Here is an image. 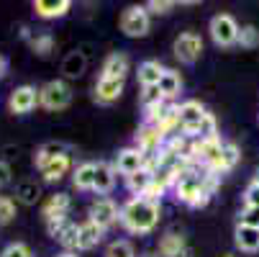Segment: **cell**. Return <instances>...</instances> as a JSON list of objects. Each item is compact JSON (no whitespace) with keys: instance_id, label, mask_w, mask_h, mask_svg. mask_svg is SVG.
I'll use <instances>...</instances> for the list:
<instances>
[{"instance_id":"ee69618b","label":"cell","mask_w":259,"mask_h":257,"mask_svg":"<svg viewBox=\"0 0 259 257\" xmlns=\"http://www.w3.org/2000/svg\"><path fill=\"white\" fill-rule=\"evenodd\" d=\"M182 257H193V252H190V249H188V252H185V254H182Z\"/></svg>"},{"instance_id":"d590c367","label":"cell","mask_w":259,"mask_h":257,"mask_svg":"<svg viewBox=\"0 0 259 257\" xmlns=\"http://www.w3.org/2000/svg\"><path fill=\"white\" fill-rule=\"evenodd\" d=\"M0 257H33V252H31L28 244H23V242H13V244H8L3 252H0Z\"/></svg>"},{"instance_id":"bcb514c9","label":"cell","mask_w":259,"mask_h":257,"mask_svg":"<svg viewBox=\"0 0 259 257\" xmlns=\"http://www.w3.org/2000/svg\"><path fill=\"white\" fill-rule=\"evenodd\" d=\"M224 257H234V254H224Z\"/></svg>"},{"instance_id":"30bf717a","label":"cell","mask_w":259,"mask_h":257,"mask_svg":"<svg viewBox=\"0 0 259 257\" xmlns=\"http://www.w3.org/2000/svg\"><path fill=\"white\" fill-rule=\"evenodd\" d=\"M36 103H39V90H36L33 85H18L11 93V98H8V108H11V114H16V116L31 114L36 108Z\"/></svg>"},{"instance_id":"ac0fdd59","label":"cell","mask_w":259,"mask_h":257,"mask_svg":"<svg viewBox=\"0 0 259 257\" xmlns=\"http://www.w3.org/2000/svg\"><path fill=\"white\" fill-rule=\"evenodd\" d=\"M126 72H128V57L123 52H113L108 54L105 62H103V78H118V80H126Z\"/></svg>"},{"instance_id":"3957f363","label":"cell","mask_w":259,"mask_h":257,"mask_svg":"<svg viewBox=\"0 0 259 257\" xmlns=\"http://www.w3.org/2000/svg\"><path fill=\"white\" fill-rule=\"evenodd\" d=\"M208 31H210V39H213L218 47H231V44L239 42V31H241V26H239L236 18L229 16V13H215V16L210 18Z\"/></svg>"},{"instance_id":"7a4b0ae2","label":"cell","mask_w":259,"mask_h":257,"mask_svg":"<svg viewBox=\"0 0 259 257\" xmlns=\"http://www.w3.org/2000/svg\"><path fill=\"white\" fill-rule=\"evenodd\" d=\"M118 224L131 234H149L159 224V203H149V201L134 196L131 201L121 206Z\"/></svg>"},{"instance_id":"5bb4252c","label":"cell","mask_w":259,"mask_h":257,"mask_svg":"<svg viewBox=\"0 0 259 257\" xmlns=\"http://www.w3.org/2000/svg\"><path fill=\"white\" fill-rule=\"evenodd\" d=\"M33 11L39 18H64L69 11H72V0H36L33 3Z\"/></svg>"},{"instance_id":"836d02e7","label":"cell","mask_w":259,"mask_h":257,"mask_svg":"<svg viewBox=\"0 0 259 257\" xmlns=\"http://www.w3.org/2000/svg\"><path fill=\"white\" fill-rule=\"evenodd\" d=\"M239 224L259 229V206H244V211L239 213Z\"/></svg>"},{"instance_id":"74e56055","label":"cell","mask_w":259,"mask_h":257,"mask_svg":"<svg viewBox=\"0 0 259 257\" xmlns=\"http://www.w3.org/2000/svg\"><path fill=\"white\" fill-rule=\"evenodd\" d=\"M244 203L246 206H259V186L251 180L249 186H246V191H244Z\"/></svg>"},{"instance_id":"e0dca14e","label":"cell","mask_w":259,"mask_h":257,"mask_svg":"<svg viewBox=\"0 0 259 257\" xmlns=\"http://www.w3.org/2000/svg\"><path fill=\"white\" fill-rule=\"evenodd\" d=\"M113 186H116V167L108 165V162H98V167H95V188L93 191L105 198L110 191H113Z\"/></svg>"},{"instance_id":"f546056e","label":"cell","mask_w":259,"mask_h":257,"mask_svg":"<svg viewBox=\"0 0 259 257\" xmlns=\"http://www.w3.org/2000/svg\"><path fill=\"white\" fill-rule=\"evenodd\" d=\"M62 69H64L67 78H80L82 72H85V57H82L80 52H72V54L64 59Z\"/></svg>"},{"instance_id":"6da1fadb","label":"cell","mask_w":259,"mask_h":257,"mask_svg":"<svg viewBox=\"0 0 259 257\" xmlns=\"http://www.w3.org/2000/svg\"><path fill=\"white\" fill-rule=\"evenodd\" d=\"M218 186V175L208 172V170H198V167H190L188 172H182L180 180L175 182V198L182 201L185 206H193V208H200L210 201L213 191Z\"/></svg>"},{"instance_id":"484cf974","label":"cell","mask_w":259,"mask_h":257,"mask_svg":"<svg viewBox=\"0 0 259 257\" xmlns=\"http://www.w3.org/2000/svg\"><path fill=\"white\" fill-rule=\"evenodd\" d=\"M152 182H154V172H152L149 167H144V170H139L136 175L126 177V186H128V191H131L134 196H144V191L149 188Z\"/></svg>"},{"instance_id":"8992f818","label":"cell","mask_w":259,"mask_h":257,"mask_svg":"<svg viewBox=\"0 0 259 257\" xmlns=\"http://www.w3.org/2000/svg\"><path fill=\"white\" fill-rule=\"evenodd\" d=\"M121 31L131 39H141L149 33V11L146 6H131L121 13Z\"/></svg>"},{"instance_id":"60d3db41","label":"cell","mask_w":259,"mask_h":257,"mask_svg":"<svg viewBox=\"0 0 259 257\" xmlns=\"http://www.w3.org/2000/svg\"><path fill=\"white\" fill-rule=\"evenodd\" d=\"M59 257H77L75 252H64V254H59Z\"/></svg>"},{"instance_id":"7bdbcfd3","label":"cell","mask_w":259,"mask_h":257,"mask_svg":"<svg viewBox=\"0 0 259 257\" xmlns=\"http://www.w3.org/2000/svg\"><path fill=\"white\" fill-rule=\"evenodd\" d=\"M3 67H6V64H3V59H0V75H3Z\"/></svg>"},{"instance_id":"ab89813d","label":"cell","mask_w":259,"mask_h":257,"mask_svg":"<svg viewBox=\"0 0 259 257\" xmlns=\"http://www.w3.org/2000/svg\"><path fill=\"white\" fill-rule=\"evenodd\" d=\"M11 165L8 162H3V160H0V186H3V182H11Z\"/></svg>"},{"instance_id":"4316f807","label":"cell","mask_w":259,"mask_h":257,"mask_svg":"<svg viewBox=\"0 0 259 257\" xmlns=\"http://www.w3.org/2000/svg\"><path fill=\"white\" fill-rule=\"evenodd\" d=\"M159 90H162V98H164V100H172V98L180 95L182 80H180V75H177L175 69H167V72H164V78H162V83H159Z\"/></svg>"},{"instance_id":"f35d334b","label":"cell","mask_w":259,"mask_h":257,"mask_svg":"<svg viewBox=\"0 0 259 257\" xmlns=\"http://www.w3.org/2000/svg\"><path fill=\"white\" fill-rule=\"evenodd\" d=\"M175 3H172V0H149V3H146V11H152V13H167L169 8H172Z\"/></svg>"},{"instance_id":"d4e9b609","label":"cell","mask_w":259,"mask_h":257,"mask_svg":"<svg viewBox=\"0 0 259 257\" xmlns=\"http://www.w3.org/2000/svg\"><path fill=\"white\" fill-rule=\"evenodd\" d=\"M239 157H241L239 146H236V144H231V141H226V144H224V152H221V162H218V167H215V175L221 177L224 172H231V170L236 167Z\"/></svg>"},{"instance_id":"277c9868","label":"cell","mask_w":259,"mask_h":257,"mask_svg":"<svg viewBox=\"0 0 259 257\" xmlns=\"http://www.w3.org/2000/svg\"><path fill=\"white\" fill-rule=\"evenodd\" d=\"M72 103V88L64 80H49L39 90V105H44L47 111H64Z\"/></svg>"},{"instance_id":"ba28073f","label":"cell","mask_w":259,"mask_h":257,"mask_svg":"<svg viewBox=\"0 0 259 257\" xmlns=\"http://www.w3.org/2000/svg\"><path fill=\"white\" fill-rule=\"evenodd\" d=\"M164 144H167V136H164L157 126H149V124H144V126L136 131V136H134V146H136L139 152H144L146 157L159 155Z\"/></svg>"},{"instance_id":"d6a6232c","label":"cell","mask_w":259,"mask_h":257,"mask_svg":"<svg viewBox=\"0 0 259 257\" xmlns=\"http://www.w3.org/2000/svg\"><path fill=\"white\" fill-rule=\"evenodd\" d=\"M141 108H149V105H154V103H162L164 98H162V90H159V85H149V88H141Z\"/></svg>"},{"instance_id":"1f68e13d","label":"cell","mask_w":259,"mask_h":257,"mask_svg":"<svg viewBox=\"0 0 259 257\" xmlns=\"http://www.w3.org/2000/svg\"><path fill=\"white\" fill-rule=\"evenodd\" d=\"M105 257H136L131 242L126 239H116V242H110L108 249H105Z\"/></svg>"},{"instance_id":"52a82bcc","label":"cell","mask_w":259,"mask_h":257,"mask_svg":"<svg viewBox=\"0 0 259 257\" xmlns=\"http://www.w3.org/2000/svg\"><path fill=\"white\" fill-rule=\"evenodd\" d=\"M175 57L182 62V64H195L203 54V39L195 33V31H185L175 39Z\"/></svg>"},{"instance_id":"f1b7e54d","label":"cell","mask_w":259,"mask_h":257,"mask_svg":"<svg viewBox=\"0 0 259 257\" xmlns=\"http://www.w3.org/2000/svg\"><path fill=\"white\" fill-rule=\"evenodd\" d=\"M31 49L39 54V57H47L52 49H54V36L52 33H39V36H26Z\"/></svg>"},{"instance_id":"7c38bea8","label":"cell","mask_w":259,"mask_h":257,"mask_svg":"<svg viewBox=\"0 0 259 257\" xmlns=\"http://www.w3.org/2000/svg\"><path fill=\"white\" fill-rule=\"evenodd\" d=\"M47 229L49 234L67 249H77V234H80V227L72 224L69 218H54V222H47Z\"/></svg>"},{"instance_id":"4dcf8cb0","label":"cell","mask_w":259,"mask_h":257,"mask_svg":"<svg viewBox=\"0 0 259 257\" xmlns=\"http://www.w3.org/2000/svg\"><path fill=\"white\" fill-rule=\"evenodd\" d=\"M236 44H239L241 49H256V47H259V28H256V26H241Z\"/></svg>"},{"instance_id":"9c48e42d","label":"cell","mask_w":259,"mask_h":257,"mask_svg":"<svg viewBox=\"0 0 259 257\" xmlns=\"http://www.w3.org/2000/svg\"><path fill=\"white\" fill-rule=\"evenodd\" d=\"M90 222H95L100 229H108V227H113L118 218H121V208L116 206V201L113 198H98V201H93L90 203Z\"/></svg>"},{"instance_id":"8fae6325","label":"cell","mask_w":259,"mask_h":257,"mask_svg":"<svg viewBox=\"0 0 259 257\" xmlns=\"http://www.w3.org/2000/svg\"><path fill=\"white\" fill-rule=\"evenodd\" d=\"M146 162H149V157H146L144 152H139L136 146H126V150H121V152L116 155L113 167H116V172L131 177V175H136L139 170H144Z\"/></svg>"},{"instance_id":"603a6c76","label":"cell","mask_w":259,"mask_h":257,"mask_svg":"<svg viewBox=\"0 0 259 257\" xmlns=\"http://www.w3.org/2000/svg\"><path fill=\"white\" fill-rule=\"evenodd\" d=\"M95 162H82L75 167V172H72V186H75L77 191H93L95 188Z\"/></svg>"},{"instance_id":"83f0119b","label":"cell","mask_w":259,"mask_h":257,"mask_svg":"<svg viewBox=\"0 0 259 257\" xmlns=\"http://www.w3.org/2000/svg\"><path fill=\"white\" fill-rule=\"evenodd\" d=\"M16 198L26 206H33L36 201H39V186H36L33 180H23L16 186Z\"/></svg>"},{"instance_id":"2e32d148","label":"cell","mask_w":259,"mask_h":257,"mask_svg":"<svg viewBox=\"0 0 259 257\" xmlns=\"http://www.w3.org/2000/svg\"><path fill=\"white\" fill-rule=\"evenodd\" d=\"M164 67L157 62V59H146L139 64V72H136V78H139V85L141 88H149V85H159L162 78H164Z\"/></svg>"},{"instance_id":"4fadbf2b","label":"cell","mask_w":259,"mask_h":257,"mask_svg":"<svg viewBox=\"0 0 259 257\" xmlns=\"http://www.w3.org/2000/svg\"><path fill=\"white\" fill-rule=\"evenodd\" d=\"M123 88H126V80H118V78H98L95 83V100L100 105H110L116 103L121 95H123Z\"/></svg>"},{"instance_id":"cb8c5ba5","label":"cell","mask_w":259,"mask_h":257,"mask_svg":"<svg viewBox=\"0 0 259 257\" xmlns=\"http://www.w3.org/2000/svg\"><path fill=\"white\" fill-rule=\"evenodd\" d=\"M69 167H72L69 155H59L54 162H49V165L41 170V177H44V182H59V180L69 172Z\"/></svg>"},{"instance_id":"f6af8a7d","label":"cell","mask_w":259,"mask_h":257,"mask_svg":"<svg viewBox=\"0 0 259 257\" xmlns=\"http://www.w3.org/2000/svg\"><path fill=\"white\" fill-rule=\"evenodd\" d=\"M139 257H159V254H139Z\"/></svg>"},{"instance_id":"ffe728a7","label":"cell","mask_w":259,"mask_h":257,"mask_svg":"<svg viewBox=\"0 0 259 257\" xmlns=\"http://www.w3.org/2000/svg\"><path fill=\"white\" fill-rule=\"evenodd\" d=\"M103 232L105 229H100L95 222H88L85 224H80V234H77V249H93V247H98L100 244V239H103Z\"/></svg>"},{"instance_id":"b9f144b4","label":"cell","mask_w":259,"mask_h":257,"mask_svg":"<svg viewBox=\"0 0 259 257\" xmlns=\"http://www.w3.org/2000/svg\"><path fill=\"white\" fill-rule=\"evenodd\" d=\"M254 182H256V186H259V170H256V175H254Z\"/></svg>"},{"instance_id":"e575fe53","label":"cell","mask_w":259,"mask_h":257,"mask_svg":"<svg viewBox=\"0 0 259 257\" xmlns=\"http://www.w3.org/2000/svg\"><path fill=\"white\" fill-rule=\"evenodd\" d=\"M13 218H16V203L6 196H0V227L11 224Z\"/></svg>"},{"instance_id":"7402d4cb","label":"cell","mask_w":259,"mask_h":257,"mask_svg":"<svg viewBox=\"0 0 259 257\" xmlns=\"http://www.w3.org/2000/svg\"><path fill=\"white\" fill-rule=\"evenodd\" d=\"M234 242H236V247H239L241 252H259V229H251V227L236 224Z\"/></svg>"},{"instance_id":"9a60e30c","label":"cell","mask_w":259,"mask_h":257,"mask_svg":"<svg viewBox=\"0 0 259 257\" xmlns=\"http://www.w3.org/2000/svg\"><path fill=\"white\" fill-rule=\"evenodd\" d=\"M72 201L67 193H54L47 198V203L41 206V216H44V222H54V218H64L67 211H69Z\"/></svg>"},{"instance_id":"44dd1931","label":"cell","mask_w":259,"mask_h":257,"mask_svg":"<svg viewBox=\"0 0 259 257\" xmlns=\"http://www.w3.org/2000/svg\"><path fill=\"white\" fill-rule=\"evenodd\" d=\"M185 252H188V247H185V237L182 234L167 232L159 239V257H182Z\"/></svg>"},{"instance_id":"5b68a950","label":"cell","mask_w":259,"mask_h":257,"mask_svg":"<svg viewBox=\"0 0 259 257\" xmlns=\"http://www.w3.org/2000/svg\"><path fill=\"white\" fill-rule=\"evenodd\" d=\"M177 116H180V131L188 139H195L198 131H200L203 119L208 116V111L198 100H185V103L177 105Z\"/></svg>"},{"instance_id":"d6986e66","label":"cell","mask_w":259,"mask_h":257,"mask_svg":"<svg viewBox=\"0 0 259 257\" xmlns=\"http://www.w3.org/2000/svg\"><path fill=\"white\" fill-rule=\"evenodd\" d=\"M59 155H67V146L64 144H59V141H49V144H41L39 150H36V155H33V165H36V170H44L49 162H54Z\"/></svg>"},{"instance_id":"8d00e7d4","label":"cell","mask_w":259,"mask_h":257,"mask_svg":"<svg viewBox=\"0 0 259 257\" xmlns=\"http://www.w3.org/2000/svg\"><path fill=\"white\" fill-rule=\"evenodd\" d=\"M164 191H167V188L162 186V182H157V180H154L152 186H149V188L144 191V196H139V198L149 201V203H159V201H162V196H164Z\"/></svg>"}]
</instances>
